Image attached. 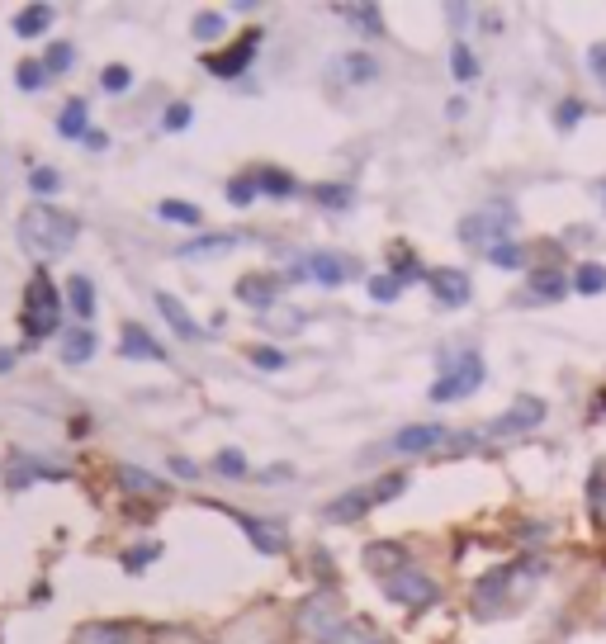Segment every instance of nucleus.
<instances>
[{
	"instance_id": "obj_1",
	"label": "nucleus",
	"mask_w": 606,
	"mask_h": 644,
	"mask_svg": "<svg viewBox=\"0 0 606 644\" xmlns=\"http://www.w3.org/2000/svg\"><path fill=\"white\" fill-rule=\"evenodd\" d=\"M76 233H81V223L72 214L48 209V204H34V209L19 214V247L29 251V256H38V261L67 256L76 247Z\"/></svg>"
},
{
	"instance_id": "obj_2",
	"label": "nucleus",
	"mask_w": 606,
	"mask_h": 644,
	"mask_svg": "<svg viewBox=\"0 0 606 644\" xmlns=\"http://www.w3.org/2000/svg\"><path fill=\"white\" fill-rule=\"evenodd\" d=\"M19 327L29 332V341H43L53 337L57 327H62V294H57V285L38 270L34 280H29V289H24V304H19Z\"/></svg>"
},
{
	"instance_id": "obj_3",
	"label": "nucleus",
	"mask_w": 606,
	"mask_h": 644,
	"mask_svg": "<svg viewBox=\"0 0 606 644\" xmlns=\"http://www.w3.org/2000/svg\"><path fill=\"white\" fill-rule=\"evenodd\" d=\"M540 559H526V564H498V569H488L474 583V607L479 616H498L502 602H512V588H517L521 578H540Z\"/></svg>"
},
{
	"instance_id": "obj_4",
	"label": "nucleus",
	"mask_w": 606,
	"mask_h": 644,
	"mask_svg": "<svg viewBox=\"0 0 606 644\" xmlns=\"http://www.w3.org/2000/svg\"><path fill=\"white\" fill-rule=\"evenodd\" d=\"M483 375H488V370H483V360H479V356L455 360L446 375L431 384V403H455V398H469V394H474V389L483 384Z\"/></svg>"
},
{
	"instance_id": "obj_5",
	"label": "nucleus",
	"mask_w": 606,
	"mask_h": 644,
	"mask_svg": "<svg viewBox=\"0 0 606 644\" xmlns=\"http://www.w3.org/2000/svg\"><path fill=\"white\" fill-rule=\"evenodd\" d=\"M384 588H389V597L398 602V607H408V611H422L441 597V588H436L422 569H412V564L408 569H398L393 578H384Z\"/></svg>"
},
{
	"instance_id": "obj_6",
	"label": "nucleus",
	"mask_w": 606,
	"mask_h": 644,
	"mask_svg": "<svg viewBox=\"0 0 606 644\" xmlns=\"http://www.w3.org/2000/svg\"><path fill=\"white\" fill-rule=\"evenodd\" d=\"M517 223V214H507V209H488V214H474L460 223V242H479V247H498L507 242V228Z\"/></svg>"
},
{
	"instance_id": "obj_7",
	"label": "nucleus",
	"mask_w": 606,
	"mask_h": 644,
	"mask_svg": "<svg viewBox=\"0 0 606 644\" xmlns=\"http://www.w3.org/2000/svg\"><path fill=\"white\" fill-rule=\"evenodd\" d=\"M540 422H545V403H540V398H517L488 431H493V436H521V431L540 427Z\"/></svg>"
},
{
	"instance_id": "obj_8",
	"label": "nucleus",
	"mask_w": 606,
	"mask_h": 644,
	"mask_svg": "<svg viewBox=\"0 0 606 644\" xmlns=\"http://www.w3.org/2000/svg\"><path fill=\"white\" fill-rule=\"evenodd\" d=\"M256 43H261V29H251V34H242V38H237V43H232V48H228V53L209 57L204 67H209V72H214V76H223V81H228V76L247 72V62H251V57H256Z\"/></svg>"
},
{
	"instance_id": "obj_9",
	"label": "nucleus",
	"mask_w": 606,
	"mask_h": 644,
	"mask_svg": "<svg viewBox=\"0 0 606 644\" xmlns=\"http://www.w3.org/2000/svg\"><path fill=\"white\" fill-rule=\"evenodd\" d=\"M218 512H223V517H232V521H237V526L247 531V536H251V545H256L261 555H280V550H285V531H280V526H266V521L247 517V512H232V507H218Z\"/></svg>"
},
{
	"instance_id": "obj_10",
	"label": "nucleus",
	"mask_w": 606,
	"mask_h": 644,
	"mask_svg": "<svg viewBox=\"0 0 606 644\" xmlns=\"http://www.w3.org/2000/svg\"><path fill=\"white\" fill-rule=\"evenodd\" d=\"M450 431L441 427V422H412V427H403L398 436H393V450L398 455H422V450H431V446H441Z\"/></svg>"
},
{
	"instance_id": "obj_11",
	"label": "nucleus",
	"mask_w": 606,
	"mask_h": 644,
	"mask_svg": "<svg viewBox=\"0 0 606 644\" xmlns=\"http://www.w3.org/2000/svg\"><path fill=\"white\" fill-rule=\"evenodd\" d=\"M431 294H436V304L464 308V304H469V275H464V270H455V266L431 270Z\"/></svg>"
},
{
	"instance_id": "obj_12",
	"label": "nucleus",
	"mask_w": 606,
	"mask_h": 644,
	"mask_svg": "<svg viewBox=\"0 0 606 644\" xmlns=\"http://www.w3.org/2000/svg\"><path fill=\"white\" fill-rule=\"evenodd\" d=\"M157 313L171 322V332H176L180 341H204V327L190 318V308L180 304L176 294H166V289H161V294H157Z\"/></svg>"
},
{
	"instance_id": "obj_13",
	"label": "nucleus",
	"mask_w": 606,
	"mask_h": 644,
	"mask_svg": "<svg viewBox=\"0 0 606 644\" xmlns=\"http://www.w3.org/2000/svg\"><path fill=\"white\" fill-rule=\"evenodd\" d=\"M370 507H379L375 488H351V493H341V498L327 502V512H322V517L327 521H356V517H365Z\"/></svg>"
},
{
	"instance_id": "obj_14",
	"label": "nucleus",
	"mask_w": 606,
	"mask_h": 644,
	"mask_svg": "<svg viewBox=\"0 0 606 644\" xmlns=\"http://www.w3.org/2000/svg\"><path fill=\"white\" fill-rule=\"evenodd\" d=\"M303 270H308V275H313V280H318L322 289H337L341 280L351 275V266H346V261H337L332 251H313V256L303 261Z\"/></svg>"
},
{
	"instance_id": "obj_15",
	"label": "nucleus",
	"mask_w": 606,
	"mask_h": 644,
	"mask_svg": "<svg viewBox=\"0 0 606 644\" xmlns=\"http://www.w3.org/2000/svg\"><path fill=\"white\" fill-rule=\"evenodd\" d=\"M237 299L247 308H275V275H242L237 280Z\"/></svg>"
},
{
	"instance_id": "obj_16",
	"label": "nucleus",
	"mask_w": 606,
	"mask_h": 644,
	"mask_svg": "<svg viewBox=\"0 0 606 644\" xmlns=\"http://www.w3.org/2000/svg\"><path fill=\"white\" fill-rule=\"evenodd\" d=\"M90 356H95V327H72L62 337V360L67 365H86Z\"/></svg>"
},
{
	"instance_id": "obj_17",
	"label": "nucleus",
	"mask_w": 606,
	"mask_h": 644,
	"mask_svg": "<svg viewBox=\"0 0 606 644\" xmlns=\"http://www.w3.org/2000/svg\"><path fill=\"white\" fill-rule=\"evenodd\" d=\"M365 564L375 573H384V578H393L398 569H408V559H403V545H389V540H379V545H370V555H365Z\"/></svg>"
},
{
	"instance_id": "obj_18",
	"label": "nucleus",
	"mask_w": 606,
	"mask_h": 644,
	"mask_svg": "<svg viewBox=\"0 0 606 644\" xmlns=\"http://www.w3.org/2000/svg\"><path fill=\"white\" fill-rule=\"evenodd\" d=\"M119 356H128V360H161V346L147 337L143 327H128L124 341H119Z\"/></svg>"
},
{
	"instance_id": "obj_19",
	"label": "nucleus",
	"mask_w": 606,
	"mask_h": 644,
	"mask_svg": "<svg viewBox=\"0 0 606 644\" xmlns=\"http://www.w3.org/2000/svg\"><path fill=\"white\" fill-rule=\"evenodd\" d=\"M48 24H53V5H24V10L15 15V34L19 38H38Z\"/></svg>"
},
{
	"instance_id": "obj_20",
	"label": "nucleus",
	"mask_w": 606,
	"mask_h": 644,
	"mask_svg": "<svg viewBox=\"0 0 606 644\" xmlns=\"http://www.w3.org/2000/svg\"><path fill=\"white\" fill-rule=\"evenodd\" d=\"M232 247H242L237 233H209V237H199V242H190V247H180V256H223Z\"/></svg>"
},
{
	"instance_id": "obj_21",
	"label": "nucleus",
	"mask_w": 606,
	"mask_h": 644,
	"mask_svg": "<svg viewBox=\"0 0 606 644\" xmlns=\"http://www.w3.org/2000/svg\"><path fill=\"white\" fill-rule=\"evenodd\" d=\"M57 133L62 138H86V100H67L62 105V114H57Z\"/></svg>"
},
{
	"instance_id": "obj_22",
	"label": "nucleus",
	"mask_w": 606,
	"mask_h": 644,
	"mask_svg": "<svg viewBox=\"0 0 606 644\" xmlns=\"http://www.w3.org/2000/svg\"><path fill=\"white\" fill-rule=\"evenodd\" d=\"M67 299H72V308H76V318L81 322L95 318V289H90L86 275H72V280H67Z\"/></svg>"
},
{
	"instance_id": "obj_23",
	"label": "nucleus",
	"mask_w": 606,
	"mask_h": 644,
	"mask_svg": "<svg viewBox=\"0 0 606 644\" xmlns=\"http://www.w3.org/2000/svg\"><path fill=\"white\" fill-rule=\"evenodd\" d=\"M157 214L166 218V223H180V228H199V223H204V214H199L195 204H185V199H161Z\"/></svg>"
},
{
	"instance_id": "obj_24",
	"label": "nucleus",
	"mask_w": 606,
	"mask_h": 644,
	"mask_svg": "<svg viewBox=\"0 0 606 644\" xmlns=\"http://www.w3.org/2000/svg\"><path fill=\"white\" fill-rule=\"evenodd\" d=\"M573 289H578V294H602L606 289V266L602 261H583L578 275H573Z\"/></svg>"
},
{
	"instance_id": "obj_25",
	"label": "nucleus",
	"mask_w": 606,
	"mask_h": 644,
	"mask_svg": "<svg viewBox=\"0 0 606 644\" xmlns=\"http://www.w3.org/2000/svg\"><path fill=\"white\" fill-rule=\"evenodd\" d=\"M488 261L498 270H521L526 266V251H521L517 242H498V247H488Z\"/></svg>"
},
{
	"instance_id": "obj_26",
	"label": "nucleus",
	"mask_w": 606,
	"mask_h": 644,
	"mask_svg": "<svg viewBox=\"0 0 606 644\" xmlns=\"http://www.w3.org/2000/svg\"><path fill=\"white\" fill-rule=\"evenodd\" d=\"M337 15L356 19L365 34H379V29H384V24H379V5H337Z\"/></svg>"
},
{
	"instance_id": "obj_27",
	"label": "nucleus",
	"mask_w": 606,
	"mask_h": 644,
	"mask_svg": "<svg viewBox=\"0 0 606 644\" xmlns=\"http://www.w3.org/2000/svg\"><path fill=\"white\" fill-rule=\"evenodd\" d=\"M531 299H564V280L554 275V270H540V275H531Z\"/></svg>"
},
{
	"instance_id": "obj_28",
	"label": "nucleus",
	"mask_w": 606,
	"mask_h": 644,
	"mask_svg": "<svg viewBox=\"0 0 606 644\" xmlns=\"http://www.w3.org/2000/svg\"><path fill=\"white\" fill-rule=\"evenodd\" d=\"M119 479H124V488L128 493H161V483L147 474V469H133V465H124L119 469Z\"/></svg>"
},
{
	"instance_id": "obj_29",
	"label": "nucleus",
	"mask_w": 606,
	"mask_h": 644,
	"mask_svg": "<svg viewBox=\"0 0 606 644\" xmlns=\"http://www.w3.org/2000/svg\"><path fill=\"white\" fill-rule=\"evenodd\" d=\"M341 62H346V67H341V76H346V81H370V76L379 72L375 57H365V53H351V57H341Z\"/></svg>"
},
{
	"instance_id": "obj_30",
	"label": "nucleus",
	"mask_w": 606,
	"mask_h": 644,
	"mask_svg": "<svg viewBox=\"0 0 606 644\" xmlns=\"http://www.w3.org/2000/svg\"><path fill=\"white\" fill-rule=\"evenodd\" d=\"M81 644H133V635L124 626H90L81 635Z\"/></svg>"
},
{
	"instance_id": "obj_31",
	"label": "nucleus",
	"mask_w": 606,
	"mask_h": 644,
	"mask_svg": "<svg viewBox=\"0 0 606 644\" xmlns=\"http://www.w3.org/2000/svg\"><path fill=\"white\" fill-rule=\"evenodd\" d=\"M256 190H266V195H294L299 185H294L285 171H261V176H256Z\"/></svg>"
},
{
	"instance_id": "obj_32",
	"label": "nucleus",
	"mask_w": 606,
	"mask_h": 644,
	"mask_svg": "<svg viewBox=\"0 0 606 644\" xmlns=\"http://www.w3.org/2000/svg\"><path fill=\"white\" fill-rule=\"evenodd\" d=\"M247 360L256 365V370H285V365H289L285 351H275V346H251Z\"/></svg>"
},
{
	"instance_id": "obj_33",
	"label": "nucleus",
	"mask_w": 606,
	"mask_h": 644,
	"mask_svg": "<svg viewBox=\"0 0 606 644\" xmlns=\"http://www.w3.org/2000/svg\"><path fill=\"white\" fill-rule=\"evenodd\" d=\"M450 72L460 76V81H474V76H479V62H474V53H469L464 43H455V53H450Z\"/></svg>"
},
{
	"instance_id": "obj_34",
	"label": "nucleus",
	"mask_w": 606,
	"mask_h": 644,
	"mask_svg": "<svg viewBox=\"0 0 606 644\" xmlns=\"http://www.w3.org/2000/svg\"><path fill=\"white\" fill-rule=\"evenodd\" d=\"M370 294H375V304H393V299L403 294V280H398V275H375V280H370Z\"/></svg>"
},
{
	"instance_id": "obj_35",
	"label": "nucleus",
	"mask_w": 606,
	"mask_h": 644,
	"mask_svg": "<svg viewBox=\"0 0 606 644\" xmlns=\"http://www.w3.org/2000/svg\"><path fill=\"white\" fill-rule=\"evenodd\" d=\"M29 190H34V195H57V190H62V176H57L53 166H38L34 176H29Z\"/></svg>"
},
{
	"instance_id": "obj_36",
	"label": "nucleus",
	"mask_w": 606,
	"mask_h": 644,
	"mask_svg": "<svg viewBox=\"0 0 606 644\" xmlns=\"http://www.w3.org/2000/svg\"><path fill=\"white\" fill-rule=\"evenodd\" d=\"M72 43H53V48H48V57H43V67H48V72H72Z\"/></svg>"
},
{
	"instance_id": "obj_37",
	"label": "nucleus",
	"mask_w": 606,
	"mask_h": 644,
	"mask_svg": "<svg viewBox=\"0 0 606 644\" xmlns=\"http://www.w3.org/2000/svg\"><path fill=\"white\" fill-rule=\"evenodd\" d=\"M214 469L218 474H228V479H247V460H242L237 450H223V455L214 460Z\"/></svg>"
},
{
	"instance_id": "obj_38",
	"label": "nucleus",
	"mask_w": 606,
	"mask_h": 644,
	"mask_svg": "<svg viewBox=\"0 0 606 644\" xmlns=\"http://www.w3.org/2000/svg\"><path fill=\"white\" fill-rule=\"evenodd\" d=\"M100 86H105L109 95H124V90L133 86V72H128V67H105V76H100Z\"/></svg>"
},
{
	"instance_id": "obj_39",
	"label": "nucleus",
	"mask_w": 606,
	"mask_h": 644,
	"mask_svg": "<svg viewBox=\"0 0 606 644\" xmlns=\"http://www.w3.org/2000/svg\"><path fill=\"white\" fill-rule=\"evenodd\" d=\"M43 76H48V67H43V62H19L15 81H19L24 90H38V86H43Z\"/></svg>"
},
{
	"instance_id": "obj_40",
	"label": "nucleus",
	"mask_w": 606,
	"mask_h": 644,
	"mask_svg": "<svg viewBox=\"0 0 606 644\" xmlns=\"http://www.w3.org/2000/svg\"><path fill=\"white\" fill-rule=\"evenodd\" d=\"M337 644H389V640H379V630L375 626H346L341 630V640Z\"/></svg>"
},
{
	"instance_id": "obj_41",
	"label": "nucleus",
	"mask_w": 606,
	"mask_h": 644,
	"mask_svg": "<svg viewBox=\"0 0 606 644\" xmlns=\"http://www.w3.org/2000/svg\"><path fill=\"white\" fill-rule=\"evenodd\" d=\"M218 34H223V15H218V10H209V15L195 19V38H199V43H204V38H218Z\"/></svg>"
},
{
	"instance_id": "obj_42",
	"label": "nucleus",
	"mask_w": 606,
	"mask_h": 644,
	"mask_svg": "<svg viewBox=\"0 0 606 644\" xmlns=\"http://www.w3.org/2000/svg\"><path fill=\"white\" fill-rule=\"evenodd\" d=\"M251 199H256V180H232V185H228V204L247 209Z\"/></svg>"
},
{
	"instance_id": "obj_43",
	"label": "nucleus",
	"mask_w": 606,
	"mask_h": 644,
	"mask_svg": "<svg viewBox=\"0 0 606 644\" xmlns=\"http://www.w3.org/2000/svg\"><path fill=\"white\" fill-rule=\"evenodd\" d=\"M318 199L332 204V209H346L351 204V185H318Z\"/></svg>"
},
{
	"instance_id": "obj_44",
	"label": "nucleus",
	"mask_w": 606,
	"mask_h": 644,
	"mask_svg": "<svg viewBox=\"0 0 606 644\" xmlns=\"http://www.w3.org/2000/svg\"><path fill=\"white\" fill-rule=\"evenodd\" d=\"M185 124H190V105H171L161 114V128H166V133H171V128H185Z\"/></svg>"
},
{
	"instance_id": "obj_45",
	"label": "nucleus",
	"mask_w": 606,
	"mask_h": 644,
	"mask_svg": "<svg viewBox=\"0 0 606 644\" xmlns=\"http://www.w3.org/2000/svg\"><path fill=\"white\" fill-rule=\"evenodd\" d=\"M578 119H583V100H564L559 105V128H573Z\"/></svg>"
},
{
	"instance_id": "obj_46",
	"label": "nucleus",
	"mask_w": 606,
	"mask_h": 644,
	"mask_svg": "<svg viewBox=\"0 0 606 644\" xmlns=\"http://www.w3.org/2000/svg\"><path fill=\"white\" fill-rule=\"evenodd\" d=\"M152 559H157V545H143V550H128V569H147V564H152Z\"/></svg>"
},
{
	"instance_id": "obj_47",
	"label": "nucleus",
	"mask_w": 606,
	"mask_h": 644,
	"mask_svg": "<svg viewBox=\"0 0 606 644\" xmlns=\"http://www.w3.org/2000/svg\"><path fill=\"white\" fill-rule=\"evenodd\" d=\"M588 62H592V72L606 81V43H592V48H588Z\"/></svg>"
},
{
	"instance_id": "obj_48",
	"label": "nucleus",
	"mask_w": 606,
	"mask_h": 644,
	"mask_svg": "<svg viewBox=\"0 0 606 644\" xmlns=\"http://www.w3.org/2000/svg\"><path fill=\"white\" fill-rule=\"evenodd\" d=\"M81 143H86L90 152H105V147H109V138H105V133H100V128H90V133H86V138H81Z\"/></svg>"
},
{
	"instance_id": "obj_49",
	"label": "nucleus",
	"mask_w": 606,
	"mask_h": 644,
	"mask_svg": "<svg viewBox=\"0 0 606 644\" xmlns=\"http://www.w3.org/2000/svg\"><path fill=\"white\" fill-rule=\"evenodd\" d=\"M15 351H10V346H0V375H10V370H15Z\"/></svg>"
},
{
	"instance_id": "obj_50",
	"label": "nucleus",
	"mask_w": 606,
	"mask_h": 644,
	"mask_svg": "<svg viewBox=\"0 0 606 644\" xmlns=\"http://www.w3.org/2000/svg\"><path fill=\"white\" fill-rule=\"evenodd\" d=\"M597 195H602V204H606V180H602V185H597Z\"/></svg>"
}]
</instances>
